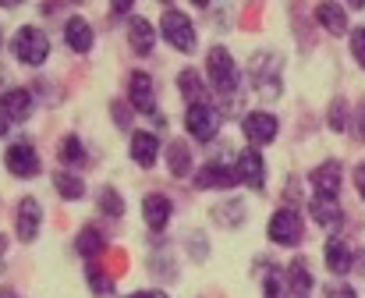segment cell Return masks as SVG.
<instances>
[{
    "instance_id": "1",
    "label": "cell",
    "mask_w": 365,
    "mask_h": 298,
    "mask_svg": "<svg viewBox=\"0 0 365 298\" xmlns=\"http://www.w3.org/2000/svg\"><path fill=\"white\" fill-rule=\"evenodd\" d=\"M11 53H14L21 64L39 68V64L50 57V39H46V32H43L39 25H21V29L14 32V39H11Z\"/></svg>"
},
{
    "instance_id": "2",
    "label": "cell",
    "mask_w": 365,
    "mask_h": 298,
    "mask_svg": "<svg viewBox=\"0 0 365 298\" xmlns=\"http://www.w3.org/2000/svg\"><path fill=\"white\" fill-rule=\"evenodd\" d=\"M206 71H210V82L220 96H235L238 86H242V75H238V64L235 57L224 50V46H213L210 57H206Z\"/></svg>"
},
{
    "instance_id": "3",
    "label": "cell",
    "mask_w": 365,
    "mask_h": 298,
    "mask_svg": "<svg viewBox=\"0 0 365 298\" xmlns=\"http://www.w3.org/2000/svg\"><path fill=\"white\" fill-rule=\"evenodd\" d=\"M160 32H163V39H167L174 50H181V53H192V50H195V29H192V21H188L185 11H178V7H163Z\"/></svg>"
},
{
    "instance_id": "4",
    "label": "cell",
    "mask_w": 365,
    "mask_h": 298,
    "mask_svg": "<svg viewBox=\"0 0 365 298\" xmlns=\"http://www.w3.org/2000/svg\"><path fill=\"white\" fill-rule=\"evenodd\" d=\"M185 128L199 139V143H210L217 132H220V111L213 107V103H192L188 107V114H185Z\"/></svg>"
},
{
    "instance_id": "5",
    "label": "cell",
    "mask_w": 365,
    "mask_h": 298,
    "mask_svg": "<svg viewBox=\"0 0 365 298\" xmlns=\"http://www.w3.org/2000/svg\"><path fill=\"white\" fill-rule=\"evenodd\" d=\"M252 82L259 93H266L269 100L280 96V57L277 53H259L252 61Z\"/></svg>"
},
{
    "instance_id": "6",
    "label": "cell",
    "mask_w": 365,
    "mask_h": 298,
    "mask_svg": "<svg viewBox=\"0 0 365 298\" xmlns=\"http://www.w3.org/2000/svg\"><path fill=\"white\" fill-rule=\"evenodd\" d=\"M4 163H7V170H11L14 178H36V174H39V167H43L36 146H29V143H14V146H7Z\"/></svg>"
},
{
    "instance_id": "7",
    "label": "cell",
    "mask_w": 365,
    "mask_h": 298,
    "mask_svg": "<svg viewBox=\"0 0 365 298\" xmlns=\"http://www.w3.org/2000/svg\"><path fill=\"white\" fill-rule=\"evenodd\" d=\"M269 242H277V245H298L302 242V217L294 210H277L269 217Z\"/></svg>"
},
{
    "instance_id": "8",
    "label": "cell",
    "mask_w": 365,
    "mask_h": 298,
    "mask_svg": "<svg viewBox=\"0 0 365 298\" xmlns=\"http://www.w3.org/2000/svg\"><path fill=\"white\" fill-rule=\"evenodd\" d=\"M242 128H245V135H248V143H255V146H269V143L277 139V118L266 114V111L245 114Z\"/></svg>"
},
{
    "instance_id": "9",
    "label": "cell",
    "mask_w": 365,
    "mask_h": 298,
    "mask_svg": "<svg viewBox=\"0 0 365 298\" xmlns=\"http://www.w3.org/2000/svg\"><path fill=\"white\" fill-rule=\"evenodd\" d=\"M235 170H238V181H245V185L255 188V192H262V185H266V163H262V156H259L255 149L238 153Z\"/></svg>"
},
{
    "instance_id": "10",
    "label": "cell",
    "mask_w": 365,
    "mask_h": 298,
    "mask_svg": "<svg viewBox=\"0 0 365 298\" xmlns=\"http://www.w3.org/2000/svg\"><path fill=\"white\" fill-rule=\"evenodd\" d=\"M128 100L142 114L156 107V89H153V78L145 71H131V78H128Z\"/></svg>"
},
{
    "instance_id": "11",
    "label": "cell",
    "mask_w": 365,
    "mask_h": 298,
    "mask_svg": "<svg viewBox=\"0 0 365 298\" xmlns=\"http://www.w3.org/2000/svg\"><path fill=\"white\" fill-rule=\"evenodd\" d=\"M309 210H312V220H316L319 227L337 231V227L344 224V210H341V202H337L334 195H312Z\"/></svg>"
},
{
    "instance_id": "12",
    "label": "cell",
    "mask_w": 365,
    "mask_h": 298,
    "mask_svg": "<svg viewBox=\"0 0 365 298\" xmlns=\"http://www.w3.org/2000/svg\"><path fill=\"white\" fill-rule=\"evenodd\" d=\"M39 224H43V206H39L32 195H25V199L18 202V238H21V242H36Z\"/></svg>"
},
{
    "instance_id": "13",
    "label": "cell",
    "mask_w": 365,
    "mask_h": 298,
    "mask_svg": "<svg viewBox=\"0 0 365 298\" xmlns=\"http://www.w3.org/2000/svg\"><path fill=\"white\" fill-rule=\"evenodd\" d=\"M195 185L199 188H231V185H238V170L227 167V163H220V160H213V163H206L195 174Z\"/></svg>"
},
{
    "instance_id": "14",
    "label": "cell",
    "mask_w": 365,
    "mask_h": 298,
    "mask_svg": "<svg viewBox=\"0 0 365 298\" xmlns=\"http://www.w3.org/2000/svg\"><path fill=\"white\" fill-rule=\"evenodd\" d=\"M64 39H68V46H71L75 53H89L93 43H96L93 25H89L86 18H78V14H71V18L64 21Z\"/></svg>"
},
{
    "instance_id": "15",
    "label": "cell",
    "mask_w": 365,
    "mask_h": 298,
    "mask_svg": "<svg viewBox=\"0 0 365 298\" xmlns=\"http://www.w3.org/2000/svg\"><path fill=\"white\" fill-rule=\"evenodd\" d=\"M309 181H312L316 195H334V199H337V192H341V163H337V160L319 163V167L309 174Z\"/></svg>"
},
{
    "instance_id": "16",
    "label": "cell",
    "mask_w": 365,
    "mask_h": 298,
    "mask_svg": "<svg viewBox=\"0 0 365 298\" xmlns=\"http://www.w3.org/2000/svg\"><path fill=\"white\" fill-rule=\"evenodd\" d=\"M170 199L167 195H160V192H153V195H145L142 199V217H145V224H149V231H163L167 227V220H170Z\"/></svg>"
},
{
    "instance_id": "17",
    "label": "cell",
    "mask_w": 365,
    "mask_h": 298,
    "mask_svg": "<svg viewBox=\"0 0 365 298\" xmlns=\"http://www.w3.org/2000/svg\"><path fill=\"white\" fill-rule=\"evenodd\" d=\"M0 111L11 121H29V114H32V93L29 89H7L0 96Z\"/></svg>"
},
{
    "instance_id": "18",
    "label": "cell",
    "mask_w": 365,
    "mask_h": 298,
    "mask_svg": "<svg viewBox=\"0 0 365 298\" xmlns=\"http://www.w3.org/2000/svg\"><path fill=\"white\" fill-rule=\"evenodd\" d=\"M156 156H160V139L153 132H135L131 135V160L138 167H153Z\"/></svg>"
},
{
    "instance_id": "19",
    "label": "cell",
    "mask_w": 365,
    "mask_h": 298,
    "mask_svg": "<svg viewBox=\"0 0 365 298\" xmlns=\"http://www.w3.org/2000/svg\"><path fill=\"white\" fill-rule=\"evenodd\" d=\"M128 43H131L135 53H153V46H156V29H153L145 18H131V21H128Z\"/></svg>"
},
{
    "instance_id": "20",
    "label": "cell",
    "mask_w": 365,
    "mask_h": 298,
    "mask_svg": "<svg viewBox=\"0 0 365 298\" xmlns=\"http://www.w3.org/2000/svg\"><path fill=\"white\" fill-rule=\"evenodd\" d=\"M284 281H287V292H291L294 298H309L312 295V274H309L305 260H294V263L287 267Z\"/></svg>"
},
{
    "instance_id": "21",
    "label": "cell",
    "mask_w": 365,
    "mask_h": 298,
    "mask_svg": "<svg viewBox=\"0 0 365 298\" xmlns=\"http://www.w3.org/2000/svg\"><path fill=\"white\" fill-rule=\"evenodd\" d=\"M351 263H355L351 245H348L344 238H330V242H327V267H330L334 274H348Z\"/></svg>"
},
{
    "instance_id": "22",
    "label": "cell",
    "mask_w": 365,
    "mask_h": 298,
    "mask_svg": "<svg viewBox=\"0 0 365 298\" xmlns=\"http://www.w3.org/2000/svg\"><path fill=\"white\" fill-rule=\"evenodd\" d=\"M316 18H319V25H323L330 36H344V32H348V14H344L341 4H319V7H316Z\"/></svg>"
},
{
    "instance_id": "23",
    "label": "cell",
    "mask_w": 365,
    "mask_h": 298,
    "mask_svg": "<svg viewBox=\"0 0 365 298\" xmlns=\"http://www.w3.org/2000/svg\"><path fill=\"white\" fill-rule=\"evenodd\" d=\"M57 156H61L64 170H68V167H82V163H89V153H86V146L78 143V135H64L61 146H57Z\"/></svg>"
},
{
    "instance_id": "24",
    "label": "cell",
    "mask_w": 365,
    "mask_h": 298,
    "mask_svg": "<svg viewBox=\"0 0 365 298\" xmlns=\"http://www.w3.org/2000/svg\"><path fill=\"white\" fill-rule=\"evenodd\" d=\"M53 188H57V192H61L64 199H82V195H86V181H82L78 174L64 170V167H61V170L53 174Z\"/></svg>"
},
{
    "instance_id": "25",
    "label": "cell",
    "mask_w": 365,
    "mask_h": 298,
    "mask_svg": "<svg viewBox=\"0 0 365 298\" xmlns=\"http://www.w3.org/2000/svg\"><path fill=\"white\" fill-rule=\"evenodd\" d=\"M167 167H170L174 178H188V170H192V153H188L185 143H170V146H167Z\"/></svg>"
},
{
    "instance_id": "26",
    "label": "cell",
    "mask_w": 365,
    "mask_h": 298,
    "mask_svg": "<svg viewBox=\"0 0 365 298\" xmlns=\"http://www.w3.org/2000/svg\"><path fill=\"white\" fill-rule=\"evenodd\" d=\"M178 86H181V96L188 100V107H192V103H202V78H199V71L185 68V71L178 75Z\"/></svg>"
},
{
    "instance_id": "27",
    "label": "cell",
    "mask_w": 365,
    "mask_h": 298,
    "mask_svg": "<svg viewBox=\"0 0 365 298\" xmlns=\"http://www.w3.org/2000/svg\"><path fill=\"white\" fill-rule=\"evenodd\" d=\"M213 220H217V224H224V227H235V224H242V220H245V202L231 199V202H220V206H213Z\"/></svg>"
},
{
    "instance_id": "28",
    "label": "cell",
    "mask_w": 365,
    "mask_h": 298,
    "mask_svg": "<svg viewBox=\"0 0 365 298\" xmlns=\"http://www.w3.org/2000/svg\"><path fill=\"white\" fill-rule=\"evenodd\" d=\"M75 249H78V256H86V260H89V256H100V252H103V235H100L96 227H82Z\"/></svg>"
},
{
    "instance_id": "29",
    "label": "cell",
    "mask_w": 365,
    "mask_h": 298,
    "mask_svg": "<svg viewBox=\"0 0 365 298\" xmlns=\"http://www.w3.org/2000/svg\"><path fill=\"white\" fill-rule=\"evenodd\" d=\"M100 210H103L107 217H121L124 213V199L114 192V188H103V195H100Z\"/></svg>"
},
{
    "instance_id": "30",
    "label": "cell",
    "mask_w": 365,
    "mask_h": 298,
    "mask_svg": "<svg viewBox=\"0 0 365 298\" xmlns=\"http://www.w3.org/2000/svg\"><path fill=\"white\" fill-rule=\"evenodd\" d=\"M351 53H355V61L365 68V25H359V29L351 32Z\"/></svg>"
},
{
    "instance_id": "31",
    "label": "cell",
    "mask_w": 365,
    "mask_h": 298,
    "mask_svg": "<svg viewBox=\"0 0 365 298\" xmlns=\"http://www.w3.org/2000/svg\"><path fill=\"white\" fill-rule=\"evenodd\" d=\"M344 111H348V103L344 100H334V107H330V128L334 132H344Z\"/></svg>"
},
{
    "instance_id": "32",
    "label": "cell",
    "mask_w": 365,
    "mask_h": 298,
    "mask_svg": "<svg viewBox=\"0 0 365 298\" xmlns=\"http://www.w3.org/2000/svg\"><path fill=\"white\" fill-rule=\"evenodd\" d=\"M89 284H93L100 295H107V292H110V281L103 277V270H93V267H89Z\"/></svg>"
},
{
    "instance_id": "33",
    "label": "cell",
    "mask_w": 365,
    "mask_h": 298,
    "mask_svg": "<svg viewBox=\"0 0 365 298\" xmlns=\"http://www.w3.org/2000/svg\"><path fill=\"white\" fill-rule=\"evenodd\" d=\"M327 298H355V288H348V284H327Z\"/></svg>"
},
{
    "instance_id": "34",
    "label": "cell",
    "mask_w": 365,
    "mask_h": 298,
    "mask_svg": "<svg viewBox=\"0 0 365 298\" xmlns=\"http://www.w3.org/2000/svg\"><path fill=\"white\" fill-rule=\"evenodd\" d=\"M355 188H359V195L365 199V163H359V167H355Z\"/></svg>"
},
{
    "instance_id": "35",
    "label": "cell",
    "mask_w": 365,
    "mask_h": 298,
    "mask_svg": "<svg viewBox=\"0 0 365 298\" xmlns=\"http://www.w3.org/2000/svg\"><path fill=\"white\" fill-rule=\"evenodd\" d=\"M114 121H118V125H124V128H128V125H131V114H128L124 107H114Z\"/></svg>"
},
{
    "instance_id": "36",
    "label": "cell",
    "mask_w": 365,
    "mask_h": 298,
    "mask_svg": "<svg viewBox=\"0 0 365 298\" xmlns=\"http://www.w3.org/2000/svg\"><path fill=\"white\" fill-rule=\"evenodd\" d=\"M4 263H7V238L0 235V274H4Z\"/></svg>"
},
{
    "instance_id": "37",
    "label": "cell",
    "mask_w": 365,
    "mask_h": 298,
    "mask_svg": "<svg viewBox=\"0 0 365 298\" xmlns=\"http://www.w3.org/2000/svg\"><path fill=\"white\" fill-rule=\"evenodd\" d=\"M359 139L365 143V103H362V111H359Z\"/></svg>"
},
{
    "instance_id": "38",
    "label": "cell",
    "mask_w": 365,
    "mask_h": 298,
    "mask_svg": "<svg viewBox=\"0 0 365 298\" xmlns=\"http://www.w3.org/2000/svg\"><path fill=\"white\" fill-rule=\"evenodd\" d=\"M128 298H167L163 292H135V295H128Z\"/></svg>"
},
{
    "instance_id": "39",
    "label": "cell",
    "mask_w": 365,
    "mask_h": 298,
    "mask_svg": "<svg viewBox=\"0 0 365 298\" xmlns=\"http://www.w3.org/2000/svg\"><path fill=\"white\" fill-rule=\"evenodd\" d=\"M7 125H11V118H7V114H4V111H0V135H4V132H7Z\"/></svg>"
},
{
    "instance_id": "40",
    "label": "cell",
    "mask_w": 365,
    "mask_h": 298,
    "mask_svg": "<svg viewBox=\"0 0 365 298\" xmlns=\"http://www.w3.org/2000/svg\"><path fill=\"white\" fill-rule=\"evenodd\" d=\"M280 298H284V295H280Z\"/></svg>"
}]
</instances>
